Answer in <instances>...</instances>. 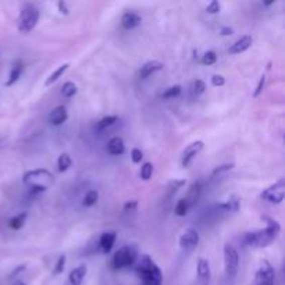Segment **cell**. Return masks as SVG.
<instances>
[{"instance_id":"cell-37","label":"cell","mask_w":285,"mask_h":285,"mask_svg":"<svg viewBox=\"0 0 285 285\" xmlns=\"http://www.w3.org/2000/svg\"><path fill=\"white\" fill-rule=\"evenodd\" d=\"M142 159H143V153L141 149L134 148L132 150H131V160H132V163L138 164V163H141Z\"/></svg>"},{"instance_id":"cell-12","label":"cell","mask_w":285,"mask_h":285,"mask_svg":"<svg viewBox=\"0 0 285 285\" xmlns=\"http://www.w3.org/2000/svg\"><path fill=\"white\" fill-rule=\"evenodd\" d=\"M252 43H253L252 36H249V35L242 36V38H239L238 41L234 42L231 46L228 48V53L230 54L244 53V52H246V50L252 46Z\"/></svg>"},{"instance_id":"cell-39","label":"cell","mask_w":285,"mask_h":285,"mask_svg":"<svg viewBox=\"0 0 285 285\" xmlns=\"http://www.w3.org/2000/svg\"><path fill=\"white\" fill-rule=\"evenodd\" d=\"M264 83H266V77H264V75H261L260 79H259V82H257V85H256V89H255V92H253V98H257V96L260 95L261 92H263Z\"/></svg>"},{"instance_id":"cell-36","label":"cell","mask_w":285,"mask_h":285,"mask_svg":"<svg viewBox=\"0 0 285 285\" xmlns=\"http://www.w3.org/2000/svg\"><path fill=\"white\" fill-rule=\"evenodd\" d=\"M220 10H221V5L217 2V0H212L208 6H206V12H208L209 14H217V13H220Z\"/></svg>"},{"instance_id":"cell-10","label":"cell","mask_w":285,"mask_h":285,"mask_svg":"<svg viewBox=\"0 0 285 285\" xmlns=\"http://www.w3.org/2000/svg\"><path fill=\"white\" fill-rule=\"evenodd\" d=\"M203 146H205V143L202 141H195V142H192L184 149V152H182V161H181V164H182L184 168L189 167L192 160L202 152Z\"/></svg>"},{"instance_id":"cell-33","label":"cell","mask_w":285,"mask_h":285,"mask_svg":"<svg viewBox=\"0 0 285 285\" xmlns=\"http://www.w3.org/2000/svg\"><path fill=\"white\" fill-rule=\"evenodd\" d=\"M216 61H217V54H216V52H213V50H209V52L203 54L202 63L205 65H213Z\"/></svg>"},{"instance_id":"cell-2","label":"cell","mask_w":285,"mask_h":285,"mask_svg":"<svg viewBox=\"0 0 285 285\" xmlns=\"http://www.w3.org/2000/svg\"><path fill=\"white\" fill-rule=\"evenodd\" d=\"M135 261V273L142 279L143 285H161L163 274L159 266L150 259V256L142 255Z\"/></svg>"},{"instance_id":"cell-23","label":"cell","mask_w":285,"mask_h":285,"mask_svg":"<svg viewBox=\"0 0 285 285\" xmlns=\"http://www.w3.org/2000/svg\"><path fill=\"white\" fill-rule=\"evenodd\" d=\"M68 67H70V64H68V63H64V64L60 65L57 70H54V71L52 72L50 75H49V78L46 79L45 85H46V86H50V85H53L54 82H57L60 78L64 75V72L68 70Z\"/></svg>"},{"instance_id":"cell-7","label":"cell","mask_w":285,"mask_h":285,"mask_svg":"<svg viewBox=\"0 0 285 285\" xmlns=\"http://www.w3.org/2000/svg\"><path fill=\"white\" fill-rule=\"evenodd\" d=\"M256 285H274L275 271L268 260H261L255 275Z\"/></svg>"},{"instance_id":"cell-32","label":"cell","mask_w":285,"mask_h":285,"mask_svg":"<svg viewBox=\"0 0 285 285\" xmlns=\"http://www.w3.org/2000/svg\"><path fill=\"white\" fill-rule=\"evenodd\" d=\"M65 260H67L65 255H61L59 259H57V261H56V264H54V268H53L54 275H59V274H61L63 271H64Z\"/></svg>"},{"instance_id":"cell-34","label":"cell","mask_w":285,"mask_h":285,"mask_svg":"<svg viewBox=\"0 0 285 285\" xmlns=\"http://www.w3.org/2000/svg\"><path fill=\"white\" fill-rule=\"evenodd\" d=\"M232 168H234V163H230V164H223V166H219L216 167L212 172V177H217V175H221V174H224V172H228L231 171Z\"/></svg>"},{"instance_id":"cell-30","label":"cell","mask_w":285,"mask_h":285,"mask_svg":"<svg viewBox=\"0 0 285 285\" xmlns=\"http://www.w3.org/2000/svg\"><path fill=\"white\" fill-rule=\"evenodd\" d=\"M181 90H182L181 85H174V86L167 88V89L161 93V98H163V99H174V98L179 96Z\"/></svg>"},{"instance_id":"cell-43","label":"cell","mask_w":285,"mask_h":285,"mask_svg":"<svg viewBox=\"0 0 285 285\" xmlns=\"http://www.w3.org/2000/svg\"><path fill=\"white\" fill-rule=\"evenodd\" d=\"M220 34L223 36H231L232 34H234V30L230 28V27H223V28H221Z\"/></svg>"},{"instance_id":"cell-31","label":"cell","mask_w":285,"mask_h":285,"mask_svg":"<svg viewBox=\"0 0 285 285\" xmlns=\"http://www.w3.org/2000/svg\"><path fill=\"white\" fill-rule=\"evenodd\" d=\"M152 174H153V164L152 163H143V166L141 167V172H139L141 178L143 181H149L152 178Z\"/></svg>"},{"instance_id":"cell-26","label":"cell","mask_w":285,"mask_h":285,"mask_svg":"<svg viewBox=\"0 0 285 285\" xmlns=\"http://www.w3.org/2000/svg\"><path fill=\"white\" fill-rule=\"evenodd\" d=\"M116 123H119V117H117V116H107V117H103L101 121H98L96 130L98 131L107 130L109 127H112V125H114Z\"/></svg>"},{"instance_id":"cell-44","label":"cell","mask_w":285,"mask_h":285,"mask_svg":"<svg viewBox=\"0 0 285 285\" xmlns=\"http://www.w3.org/2000/svg\"><path fill=\"white\" fill-rule=\"evenodd\" d=\"M12 285H27V284H25L24 281H20V279H17V281H14Z\"/></svg>"},{"instance_id":"cell-22","label":"cell","mask_w":285,"mask_h":285,"mask_svg":"<svg viewBox=\"0 0 285 285\" xmlns=\"http://www.w3.org/2000/svg\"><path fill=\"white\" fill-rule=\"evenodd\" d=\"M27 219H28V213H27V212H23V213L17 214V216H14V217H12V219L9 220V227H10L12 230H14V231H18V230H21V228L25 226Z\"/></svg>"},{"instance_id":"cell-24","label":"cell","mask_w":285,"mask_h":285,"mask_svg":"<svg viewBox=\"0 0 285 285\" xmlns=\"http://www.w3.org/2000/svg\"><path fill=\"white\" fill-rule=\"evenodd\" d=\"M186 185V179H172L167 185V198H172L179 189H182Z\"/></svg>"},{"instance_id":"cell-14","label":"cell","mask_w":285,"mask_h":285,"mask_svg":"<svg viewBox=\"0 0 285 285\" xmlns=\"http://www.w3.org/2000/svg\"><path fill=\"white\" fill-rule=\"evenodd\" d=\"M68 120V112L65 106H57L52 110V113L49 114V123L52 125H61L64 124Z\"/></svg>"},{"instance_id":"cell-21","label":"cell","mask_w":285,"mask_h":285,"mask_svg":"<svg viewBox=\"0 0 285 285\" xmlns=\"http://www.w3.org/2000/svg\"><path fill=\"white\" fill-rule=\"evenodd\" d=\"M198 278L203 282H208L210 279V263L205 257H201L198 261Z\"/></svg>"},{"instance_id":"cell-29","label":"cell","mask_w":285,"mask_h":285,"mask_svg":"<svg viewBox=\"0 0 285 285\" xmlns=\"http://www.w3.org/2000/svg\"><path fill=\"white\" fill-rule=\"evenodd\" d=\"M77 92H78L77 85L74 82H71V81L65 82L64 85H63V88H61V96H64V98H72Z\"/></svg>"},{"instance_id":"cell-40","label":"cell","mask_w":285,"mask_h":285,"mask_svg":"<svg viewBox=\"0 0 285 285\" xmlns=\"http://www.w3.org/2000/svg\"><path fill=\"white\" fill-rule=\"evenodd\" d=\"M137 208H138L137 201H128V202L124 205V212L130 213V212H134V210H135Z\"/></svg>"},{"instance_id":"cell-11","label":"cell","mask_w":285,"mask_h":285,"mask_svg":"<svg viewBox=\"0 0 285 285\" xmlns=\"http://www.w3.org/2000/svg\"><path fill=\"white\" fill-rule=\"evenodd\" d=\"M116 239H117V232L116 231H106L103 232L99 239V249L102 253L109 255L112 249H113L114 244H116Z\"/></svg>"},{"instance_id":"cell-9","label":"cell","mask_w":285,"mask_h":285,"mask_svg":"<svg viewBox=\"0 0 285 285\" xmlns=\"http://www.w3.org/2000/svg\"><path fill=\"white\" fill-rule=\"evenodd\" d=\"M199 245V232L194 228L185 230L184 234L179 237V248L185 253H189Z\"/></svg>"},{"instance_id":"cell-38","label":"cell","mask_w":285,"mask_h":285,"mask_svg":"<svg viewBox=\"0 0 285 285\" xmlns=\"http://www.w3.org/2000/svg\"><path fill=\"white\" fill-rule=\"evenodd\" d=\"M210 82H212V85L216 86V88H220V86H224V85H226V78L220 75V74H216V75L210 78Z\"/></svg>"},{"instance_id":"cell-1","label":"cell","mask_w":285,"mask_h":285,"mask_svg":"<svg viewBox=\"0 0 285 285\" xmlns=\"http://www.w3.org/2000/svg\"><path fill=\"white\" fill-rule=\"evenodd\" d=\"M264 220H266V228L245 234L244 242L246 246L267 248L268 245H271L274 239L278 237L279 231H281V226L278 223L273 219H268V217H264Z\"/></svg>"},{"instance_id":"cell-25","label":"cell","mask_w":285,"mask_h":285,"mask_svg":"<svg viewBox=\"0 0 285 285\" xmlns=\"http://www.w3.org/2000/svg\"><path fill=\"white\" fill-rule=\"evenodd\" d=\"M72 164L71 156L68 153H61L57 159V168H59L60 172H65Z\"/></svg>"},{"instance_id":"cell-18","label":"cell","mask_w":285,"mask_h":285,"mask_svg":"<svg viewBox=\"0 0 285 285\" xmlns=\"http://www.w3.org/2000/svg\"><path fill=\"white\" fill-rule=\"evenodd\" d=\"M107 152L113 156L123 155L125 152V143L121 137H113L107 142Z\"/></svg>"},{"instance_id":"cell-35","label":"cell","mask_w":285,"mask_h":285,"mask_svg":"<svg viewBox=\"0 0 285 285\" xmlns=\"http://www.w3.org/2000/svg\"><path fill=\"white\" fill-rule=\"evenodd\" d=\"M205 90H206V83H205V81H202V79H196L195 83H194V92H195V95H203Z\"/></svg>"},{"instance_id":"cell-20","label":"cell","mask_w":285,"mask_h":285,"mask_svg":"<svg viewBox=\"0 0 285 285\" xmlns=\"http://www.w3.org/2000/svg\"><path fill=\"white\" fill-rule=\"evenodd\" d=\"M88 273V267L85 264H79L78 267L71 270V273L68 275V281L71 285H81L82 284L85 275Z\"/></svg>"},{"instance_id":"cell-3","label":"cell","mask_w":285,"mask_h":285,"mask_svg":"<svg viewBox=\"0 0 285 285\" xmlns=\"http://www.w3.org/2000/svg\"><path fill=\"white\" fill-rule=\"evenodd\" d=\"M24 182L28 188H35L41 192H46L49 188H52L56 182V177L52 171H49L46 168H35L30 170L24 174L23 177Z\"/></svg>"},{"instance_id":"cell-5","label":"cell","mask_w":285,"mask_h":285,"mask_svg":"<svg viewBox=\"0 0 285 285\" xmlns=\"http://www.w3.org/2000/svg\"><path fill=\"white\" fill-rule=\"evenodd\" d=\"M138 259V252L134 246H123L120 248L113 256V260H112V264H113L114 268H125V267H131L135 264V261Z\"/></svg>"},{"instance_id":"cell-27","label":"cell","mask_w":285,"mask_h":285,"mask_svg":"<svg viewBox=\"0 0 285 285\" xmlns=\"http://www.w3.org/2000/svg\"><path fill=\"white\" fill-rule=\"evenodd\" d=\"M99 201V192L98 191H89L85 198H83L82 201V206L85 208H92V206H95L96 203Z\"/></svg>"},{"instance_id":"cell-8","label":"cell","mask_w":285,"mask_h":285,"mask_svg":"<svg viewBox=\"0 0 285 285\" xmlns=\"http://www.w3.org/2000/svg\"><path fill=\"white\" fill-rule=\"evenodd\" d=\"M224 264H226V273L228 277H234L239 267V256L237 249L231 245L224 246Z\"/></svg>"},{"instance_id":"cell-42","label":"cell","mask_w":285,"mask_h":285,"mask_svg":"<svg viewBox=\"0 0 285 285\" xmlns=\"http://www.w3.org/2000/svg\"><path fill=\"white\" fill-rule=\"evenodd\" d=\"M24 270H25V266H18V267L16 268V270H14L12 274H10V278H9V279H14L16 277H17V275H20V274L23 273Z\"/></svg>"},{"instance_id":"cell-19","label":"cell","mask_w":285,"mask_h":285,"mask_svg":"<svg viewBox=\"0 0 285 285\" xmlns=\"http://www.w3.org/2000/svg\"><path fill=\"white\" fill-rule=\"evenodd\" d=\"M201 194H202V185H201V182H194V184L191 185L188 195L185 196V201L188 202L189 209L196 206V203H198L199 198H201Z\"/></svg>"},{"instance_id":"cell-16","label":"cell","mask_w":285,"mask_h":285,"mask_svg":"<svg viewBox=\"0 0 285 285\" xmlns=\"http://www.w3.org/2000/svg\"><path fill=\"white\" fill-rule=\"evenodd\" d=\"M241 208V198L237 195H231L227 199L224 203L217 205V209L221 212H227V213H237Z\"/></svg>"},{"instance_id":"cell-4","label":"cell","mask_w":285,"mask_h":285,"mask_svg":"<svg viewBox=\"0 0 285 285\" xmlns=\"http://www.w3.org/2000/svg\"><path fill=\"white\" fill-rule=\"evenodd\" d=\"M39 21V9L34 5H25L18 17V31L23 34H28L34 30Z\"/></svg>"},{"instance_id":"cell-15","label":"cell","mask_w":285,"mask_h":285,"mask_svg":"<svg viewBox=\"0 0 285 285\" xmlns=\"http://www.w3.org/2000/svg\"><path fill=\"white\" fill-rule=\"evenodd\" d=\"M160 70H163V63L157 61V60L146 61V63L141 67V70H139V78H141V79H146V78L150 77L152 74L160 71Z\"/></svg>"},{"instance_id":"cell-17","label":"cell","mask_w":285,"mask_h":285,"mask_svg":"<svg viewBox=\"0 0 285 285\" xmlns=\"http://www.w3.org/2000/svg\"><path fill=\"white\" fill-rule=\"evenodd\" d=\"M23 71H24V63L21 60H16L14 64L12 65V70H10V75L7 78L6 81V86H13L14 83L17 82L18 79L23 75Z\"/></svg>"},{"instance_id":"cell-41","label":"cell","mask_w":285,"mask_h":285,"mask_svg":"<svg viewBox=\"0 0 285 285\" xmlns=\"http://www.w3.org/2000/svg\"><path fill=\"white\" fill-rule=\"evenodd\" d=\"M57 7H59V12L61 13V14H64V16H67L68 14V6H67V3H65L64 0H60L59 3H57Z\"/></svg>"},{"instance_id":"cell-6","label":"cell","mask_w":285,"mask_h":285,"mask_svg":"<svg viewBox=\"0 0 285 285\" xmlns=\"http://www.w3.org/2000/svg\"><path fill=\"white\" fill-rule=\"evenodd\" d=\"M285 196V179L279 178L277 182H274L273 185H270L268 188L263 191L260 194V198L263 201H267L274 205H279L284 201Z\"/></svg>"},{"instance_id":"cell-13","label":"cell","mask_w":285,"mask_h":285,"mask_svg":"<svg viewBox=\"0 0 285 285\" xmlns=\"http://www.w3.org/2000/svg\"><path fill=\"white\" fill-rule=\"evenodd\" d=\"M141 23H142L141 16H138L137 13L134 12L124 13V16L121 17V25H123V28L127 31L135 30L137 27L141 25Z\"/></svg>"},{"instance_id":"cell-28","label":"cell","mask_w":285,"mask_h":285,"mask_svg":"<svg viewBox=\"0 0 285 285\" xmlns=\"http://www.w3.org/2000/svg\"><path fill=\"white\" fill-rule=\"evenodd\" d=\"M188 212H189V206H188V202L185 201V198L179 199L177 205H175V208H174V213L179 216V217H184V216L188 214Z\"/></svg>"}]
</instances>
